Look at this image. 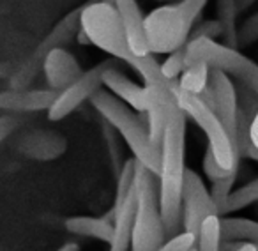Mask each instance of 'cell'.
Instances as JSON below:
<instances>
[{
  "label": "cell",
  "mask_w": 258,
  "mask_h": 251,
  "mask_svg": "<svg viewBox=\"0 0 258 251\" xmlns=\"http://www.w3.org/2000/svg\"><path fill=\"white\" fill-rule=\"evenodd\" d=\"M111 60L101 62V64L90 68L89 71H83L73 83H69L66 89L58 90L57 97L51 103L48 110V118L51 122H58L62 118L69 117L73 111H76L85 101H90L97 90L103 89V75L104 69L110 66Z\"/></svg>",
  "instance_id": "9"
},
{
  "label": "cell",
  "mask_w": 258,
  "mask_h": 251,
  "mask_svg": "<svg viewBox=\"0 0 258 251\" xmlns=\"http://www.w3.org/2000/svg\"><path fill=\"white\" fill-rule=\"evenodd\" d=\"M221 214L212 212V214L205 216L204 221L200 223L198 228V249L204 251H214L221 249L223 244V223Z\"/></svg>",
  "instance_id": "20"
},
{
  "label": "cell",
  "mask_w": 258,
  "mask_h": 251,
  "mask_svg": "<svg viewBox=\"0 0 258 251\" xmlns=\"http://www.w3.org/2000/svg\"><path fill=\"white\" fill-rule=\"evenodd\" d=\"M103 87L110 90L113 96L137 110L138 113H145L149 106L147 101V89L145 85H138L133 80H129L118 68H115L113 62H110L103 75Z\"/></svg>",
  "instance_id": "15"
},
{
  "label": "cell",
  "mask_w": 258,
  "mask_h": 251,
  "mask_svg": "<svg viewBox=\"0 0 258 251\" xmlns=\"http://www.w3.org/2000/svg\"><path fill=\"white\" fill-rule=\"evenodd\" d=\"M16 149L27 158L37 161H51L60 158L68 149V142L57 131L36 130L23 135L16 144Z\"/></svg>",
  "instance_id": "14"
},
{
  "label": "cell",
  "mask_w": 258,
  "mask_h": 251,
  "mask_svg": "<svg viewBox=\"0 0 258 251\" xmlns=\"http://www.w3.org/2000/svg\"><path fill=\"white\" fill-rule=\"evenodd\" d=\"M161 249L165 251H189L198 249V235L189 230H180L165 240Z\"/></svg>",
  "instance_id": "26"
},
{
  "label": "cell",
  "mask_w": 258,
  "mask_h": 251,
  "mask_svg": "<svg viewBox=\"0 0 258 251\" xmlns=\"http://www.w3.org/2000/svg\"><path fill=\"white\" fill-rule=\"evenodd\" d=\"M135 193H137V214H135L133 233H131V249H161L168 235H166L161 205H159L158 175L138 161Z\"/></svg>",
  "instance_id": "4"
},
{
  "label": "cell",
  "mask_w": 258,
  "mask_h": 251,
  "mask_svg": "<svg viewBox=\"0 0 258 251\" xmlns=\"http://www.w3.org/2000/svg\"><path fill=\"white\" fill-rule=\"evenodd\" d=\"M173 94H175L177 103L187 115V118H191L205 133L209 149L212 151L219 165L228 170H239L240 154L233 144L232 137L226 131L225 124L214 111V108L209 106L198 94H191L180 89L177 80H173Z\"/></svg>",
  "instance_id": "5"
},
{
  "label": "cell",
  "mask_w": 258,
  "mask_h": 251,
  "mask_svg": "<svg viewBox=\"0 0 258 251\" xmlns=\"http://www.w3.org/2000/svg\"><path fill=\"white\" fill-rule=\"evenodd\" d=\"M249 133H251V140H253V144L258 147V111H256V113H254L253 120H251Z\"/></svg>",
  "instance_id": "32"
},
{
  "label": "cell",
  "mask_w": 258,
  "mask_h": 251,
  "mask_svg": "<svg viewBox=\"0 0 258 251\" xmlns=\"http://www.w3.org/2000/svg\"><path fill=\"white\" fill-rule=\"evenodd\" d=\"M221 36V25L219 22H202L200 25H197L195 29H191V34H189V39H197V37H214Z\"/></svg>",
  "instance_id": "29"
},
{
  "label": "cell",
  "mask_w": 258,
  "mask_h": 251,
  "mask_svg": "<svg viewBox=\"0 0 258 251\" xmlns=\"http://www.w3.org/2000/svg\"><path fill=\"white\" fill-rule=\"evenodd\" d=\"M186 66V46H182L179 50L168 53V57L165 58L163 64H159V68H161V73L166 80H179V76L182 75Z\"/></svg>",
  "instance_id": "25"
},
{
  "label": "cell",
  "mask_w": 258,
  "mask_h": 251,
  "mask_svg": "<svg viewBox=\"0 0 258 251\" xmlns=\"http://www.w3.org/2000/svg\"><path fill=\"white\" fill-rule=\"evenodd\" d=\"M16 126H18V120H16L15 113L0 115V144L11 137L13 131L16 130Z\"/></svg>",
  "instance_id": "30"
},
{
  "label": "cell",
  "mask_w": 258,
  "mask_h": 251,
  "mask_svg": "<svg viewBox=\"0 0 258 251\" xmlns=\"http://www.w3.org/2000/svg\"><path fill=\"white\" fill-rule=\"evenodd\" d=\"M80 30L85 34L89 44L131 66L142 76L144 85H163L172 82L163 76L161 68L152 53L137 55L129 46L124 23L117 8L110 2L94 0L83 6L80 13Z\"/></svg>",
  "instance_id": "2"
},
{
  "label": "cell",
  "mask_w": 258,
  "mask_h": 251,
  "mask_svg": "<svg viewBox=\"0 0 258 251\" xmlns=\"http://www.w3.org/2000/svg\"><path fill=\"white\" fill-rule=\"evenodd\" d=\"M186 118L175 96L166 111L165 133L161 140V161L158 173L159 205L166 235L182 230V187L186 177Z\"/></svg>",
  "instance_id": "1"
},
{
  "label": "cell",
  "mask_w": 258,
  "mask_h": 251,
  "mask_svg": "<svg viewBox=\"0 0 258 251\" xmlns=\"http://www.w3.org/2000/svg\"><path fill=\"white\" fill-rule=\"evenodd\" d=\"M195 18L182 2L159 6L145 16V37L151 53H172L186 46Z\"/></svg>",
  "instance_id": "7"
},
{
  "label": "cell",
  "mask_w": 258,
  "mask_h": 251,
  "mask_svg": "<svg viewBox=\"0 0 258 251\" xmlns=\"http://www.w3.org/2000/svg\"><path fill=\"white\" fill-rule=\"evenodd\" d=\"M80 13H82V8L71 11L50 30V34L41 41L39 46L34 50V53L23 62L22 68L13 76V82H11L13 89H25V87H29L30 83L34 82V78L37 76V73L43 69V60L48 51L57 46H66V44L73 39V36L78 34Z\"/></svg>",
  "instance_id": "8"
},
{
  "label": "cell",
  "mask_w": 258,
  "mask_h": 251,
  "mask_svg": "<svg viewBox=\"0 0 258 251\" xmlns=\"http://www.w3.org/2000/svg\"><path fill=\"white\" fill-rule=\"evenodd\" d=\"M209 76H211V68L205 62H191L186 66L177 83L186 92L202 94L209 87Z\"/></svg>",
  "instance_id": "21"
},
{
  "label": "cell",
  "mask_w": 258,
  "mask_h": 251,
  "mask_svg": "<svg viewBox=\"0 0 258 251\" xmlns=\"http://www.w3.org/2000/svg\"><path fill=\"white\" fill-rule=\"evenodd\" d=\"M239 46H249L258 41V13L246 20L237 30Z\"/></svg>",
  "instance_id": "28"
},
{
  "label": "cell",
  "mask_w": 258,
  "mask_h": 251,
  "mask_svg": "<svg viewBox=\"0 0 258 251\" xmlns=\"http://www.w3.org/2000/svg\"><path fill=\"white\" fill-rule=\"evenodd\" d=\"M239 6L237 0H216V15L221 25V36L225 44L233 48H239V37H237V15H239Z\"/></svg>",
  "instance_id": "19"
},
{
  "label": "cell",
  "mask_w": 258,
  "mask_h": 251,
  "mask_svg": "<svg viewBox=\"0 0 258 251\" xmlns=\"http://www.w3.org/2000/svg\"><path fill=\"white\" fill-rule=\"evenodd\" d=\"M223 239L251 240L258 246V221L246 218H223Z\"/></svg>",
  "instance_id": "22"
},
{
  "label": "cell",
  "mask_w": 258,
  "mask_h": 251,
  "mask_svg": "<svg viewBox=\"0 0 258 251\" xmlns=\"http://www.w3.org/2000/svg\"><path fill=\"white\" fill-rule=\"evenodd\" d=\"M78 244H73V242H68V244H64V246H62L60 247V249L62 251H68V249H73V251H75V249H78Z\"/></svg>",
  "instance_id": "34"
},
{
  "label": "cell",
  "mask_w": 258,
  "mask_h": 251,
  "mask_svg": "<svg viewBox=\"0 0 258 251\" xmlns=\"http://www.w3.org/2000/svg\"><path fill=\"white\" fill-rule=\"evenodd\" d=\"M118 16L124 23L125 34H127L129 46L133 48L137 55H149V44L145 37V16L137 0H113Z\"/></svg>",
  "instance_id": "16"
},
{
  "label": "cell",
  "mask_w": 258,
  "mask_h": 251,
  "mask_svg": "<svg viewBox=\"0 0 258 251\" xmlns=\"http://www.w3.org/2000/svg\"><path fill=\"white\" fill-rule=\"evenodd\" d=\"M202 166H204L205 175H207V179L211 180V182H212V180L223 179V177L230 175V173L239 172V170H228V168H225V166L219 165L218 159L214 158V154H212V151L209 147H207V151H205L204 163H202Z\"/></svg>",
  "instance_id": "27"
},
{
  "label": "cell",
  "mask_w": 258,
  "mask_h": 251,
  "mask_svg": "<svg viewBox=\"0 0 258 251\" xmlns=\"http://www.w3.org/2000/svg\"><path fill=\"white\" fill-rule=\"evenodd\" d=\"M235 179H237V172L230 173V175L223 177V179L212 180L211 197H212V200H214L216 207H218V212L221 216H225L226 202H228V197H230V193H232V187H233V184H235Z\"/></svg>",
  "instance_id": "24"
},
{
  "label": "cell",
  "mask_w": 258,
  "mask_h": 251,
  "mask_svg": "<svg viewBox=\"0 0 258 251\" xmlns=\"http://www.w3.org/2000/svg\"><path fill=\"white\" fill-rule=\"evenodd\" d=\"M64 226L69 233L82 237L97 239L110 246L113 240V221L108 216L96 218V216H73L64 221Z\"/></svg>",
  "instance_id": "18"
},
{
  "label": "cell",
  "mask_w": 258,
  "mask_h": 251,
  "mask_svg": "<svg viewBox=\"0 0 258 251\" xmlns=\"http://www.w3.org/2000/svg\"><path fill=\"white\" fill-rule=\"evenodd\" d=\"M209 87L212 92V108L225 124L226 131L232 137L237 147V122H239V99H237V87L226 73L219 69H211ZM239 151V149H237Z\"/></svg>",
  "instance_id": "11"
},
{
  "label": "cell",
  "mask_w": 258,
  "mask_h": 251,
  "mask_svg": "<svg viewBox=\"0 0 258 251\" xmlns=\"http://www.w3.org/2000/svg\"><path fill=\"white\" fill-rule=\"evenodd\" d=\"M180 2H182V6L186 8V11L197 20L198 16H200V13L204 11L205 6H207L209 0H180Z\"/></svg>",
  "instance_id": "31"
},
{
  "label": "cell",
  "mask_w": 258,
  "mask_h": 251,
  "mask_svg": "<svg viewBox=\"0 0 258 251\" xmlns=\"http://www.w3.org/2000/svg\"><path fill=\"white\" fill-rule=\"evenodd\" d=\"M55 89H9L0 92V110L9 113H34L48 111L57 97Z\"/></svg>",
  "instance_id": "12"
},
{
  "label": "cell",
  "mask_w": 258,
  "mask_h": 251,
  "mask_svg": "<svg viewBox=\"0 0 258 251\" xmlns=\"http://www.w3.org/2000/svg\"><path fill=\"white\" fill-rule=\"evenodd\" d=\"M43 75L50 89L62 90L83 73L76 57L64 46H57L46 53L43 60Z\"/></svg>",
  "instance_id": "13"
},
{
  "label": "cell",
  "mask_w": 258,
  "mask_h": 251,
  "mask_svg": "<svg viewBox=\"0 0 258 251\" xmlns=\"http://www.w3.org/2000/svg\"><path fill=\"white\" fill-rule=\"evenodd\" d=\"M256 0H237V6H239V11H244V9H247L249 6H253Z\"/></svg>",
  "instance_id": "33"
},
{
  "label": "cell",
  "mask_w": 258,
  "mask_h": 251,
  "mask_svg": "<svg viewBox=\"0 0 258 251\" xmlns=\"http://www.w3.org/2000/svg\"><path fill=\"white\" fill-rule=\"evenodd\" d=\"M111 212H113V240L110 247L113 251L131 249V233H133L135 214H137L135 187L120 204L111 207Z\"/></svg>",
  "instance_id": "17"
},
{
  "label": "cell",
  "mask_w": 258,
  "mask_h": 251,
  "mask_svg": "<svg viewBox=\"0 0 258 251\" xmlns=\"http://www.w3.org/2000/svg\"><path fill=\"white\" fill-rule=\"evenodd\" d=\"M256 202H258V177L249 180V182H246L244 186L237 187V190H232L228 202H226L225 214L242 211V209L249 207V205L256 204Z\"/></svg>",
  "instance_id": "23"
},
{
  "label": "cell",
  "mask_w": 258,
  "mask_h": 251,
  "mask_svg": "<svg viewBox=\"0 0 258 251\" xmlns=\"http://www.w3.org/2000/svg\"><path fill=\"white\" fill-rule=\"evenodd\" d=\"M90 104L104 118V122L111 126V130L120 135L133 158L158 175L161 147L152 142L147 122L145 118H142V113H138L106 89L97 90L90 99Z\"/></svg>",
  "instance_id": "3"
},
{
  "label": "cell",
  "mask_w": 258,
  "mask_h": 251,
  "mask_svg": "<svg viewBox=\"0 0 258 251\" xmlns=\"http://www.w3.org/2000/svg\"><path fill=\"white\" fill-rule=\"evenodd\" d=\"M212 212H218V207L212 200L211 191L197 172L187 168L182 187V228L198 235L200 223Z\"/></svg>",
  "instance_id": "10"
},
{
  "label": "cell",
  "mask_w": 258,
  "mask_h": 251,
  "mask_svg": "<svg viewBox=\"0 0 258 251\" xmlns=\"http://www.w3.org/2000/svg\"><path fill=\"white\" fill-rule=\"evenodd\" d=\"M186 62H205L211 69H219L233 76L239 83H244L258 94V64L237 48L218 43L211 37H197L187 41Z\"/></svg>",
  "instance_id": "6"
}]
</instances>
